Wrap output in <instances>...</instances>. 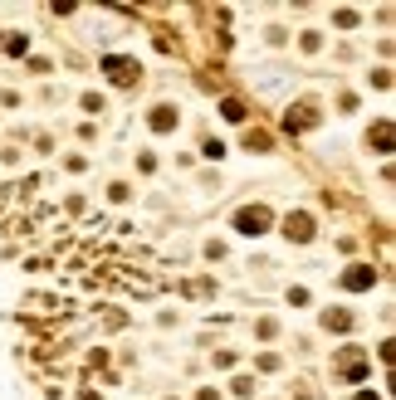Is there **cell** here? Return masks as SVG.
Wrapping results in <instances>:
<instances>
[{
  "label": "cell",
  "mask_w": 396,
  "mask_h": 400,
  "mask_svg": "<svg viewBox=\"0 0 396 400\" xmlns=\"http://www.w3.org/2000/svg\"><path fill=\"white\" fill-rule=\"evenodd\" d=\"M235 224H240V235H264V230H269V210H264V205L240 210V215H235Z\"/></svg>",
  "instance_id": "6da1fadb"
},
{
  "label": "cell",
  "mask_w": 396,
  "mask_h": 400,
  "mask_svg": "<svg viewBox=\"0 0 396 400\" xmlns=\"http://www.w3.org/2000/svg\"><path fill=\"white\" fill-rule=\"evenodd\" d=\"M284 235H289V240H313V220H308V215H289V220H284Z\"/></svg>",
  "instance_id": "7a4b0ae2"
},
{
  "label": "cell",
  "mask_w": 396,
  "mask_h": 400,
  "mask_svg": "<svg viewBox=\"0 0 396 400\" xmlns=\"http://www.w3.org/2000/svg\"><path fill=\"white\" fill-rule=\"evenodd\" d=\"M108 74H112V83H132L137 78V64L132 59H108Z\"/></svg>",
  "instance_id": "3957f363"
},
{
  "label": "cell",
  "mask_w": 396,
  "mask_h": 400,
  "mask_svg": "<svg viewBox=\"0 0 396 400\" xmlns=\"http://www.w3.org/2000/svg\"><path fill=\"white\" fill-rule=\"evenodd\" d=\"M343 283H348V288H367V283H372V269H353Z\"/></svg>",
  "instance_id": "277c9868"
},
{
  "label": "cell",
  "mask_w": 396,
  "mask_h": 400,
  "mask_svg": "<svg viewBox=\"0 0 396 400\" xmlns=\"http://www.w3.org/2000/svg\"><path fill=\"white\" fill-rule=\"evenodd\" d=\"M172 123H177V118H172V107H157V112H152V127H157V132H166Z\"/></svg>",
  "instance_id": "5b68a950"
}]
</instances>
